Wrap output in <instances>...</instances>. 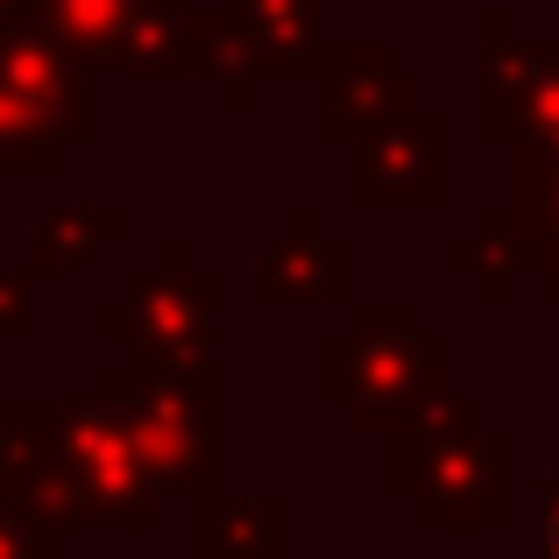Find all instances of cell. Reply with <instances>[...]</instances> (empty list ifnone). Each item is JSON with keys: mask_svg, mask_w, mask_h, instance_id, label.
Listing matches in <instances>:
<instances>
[{"mask_svg": "<svg viewBox=\"0 0 559 559\" xmlns=\"http://www.w3.org/2000/svg\"><path fill=\"white\" fill-rule=\"evenodd\" d=\"M447 185V121H396L369 156V199H439Z\"/></svg>", "mask_w": 559, "mask_h": 559, "instance_id": "obj_1", "label": "cell"}, {"mask_svg": "<svg viewBox=\"0 0 559 559\" xmlns=\"http://www.w3.org/2000/svg\"><path fill=\"white\" fill-rule=\"evenodd\" d=\"M191 28H199L191 0H142L135 22L121 28V43L107 50V64L135 71V79H178L191 64Z\"/></svg>", "mask_w": 559, "mask_h": 559, "instance_id": "obj_2", "label": "cell"}, {"mask_svg": "<svg viewBox=\"0 0 559 559\" xmlns=\"http://www.w3.org/2000/svg\"><path fill=\"white\" fill-rule=\"evenodd\" d=\"M227 22L270 71H305L319 57V0H227Z\"/></svg>", "mask_w": 559, "mask_h": 559, "instance_id": "obj_3", "label": "cell"}, {"mask_svg": "<svg viewBox=\"0 0 559 559\" xmlns=\"http://www.w3.org/2000/svg\"><path fill=\"white\" fill-rule=\"evenodd\" d=\"M142 0H36V22L85 64H107V50L121 43V28L135 22Z\"/></svg>", "mask_w": 559, "mask_h": 559, "instance_id": "obj_4", "label": "cell"}, {"mask_svg": "<svg viewBox=\"0 0 559 559\" xmlns=\"http://www.w3.org/2000/svg\"><path fill=\"white\" fill-rule=\"evenodd\" d=\"M510 227L524 234V255L559 270V150H524L518 164V219Z\"/></svg>", "mask_w": 559, "mask_h": 559, "instance_id": "obj_5", "label": "cell"}, {"mask_svg": "<svg viewBox=\"0 0 559 559\" xmlns=\"http://www.w3.org/2000/svg\"><path fill=\"white\" fill-rule=\"evenodd\" d=\"M404 99H411V85L382 79V64H376L369 50H361V57H355V71L341 79V99H333V135H361L376 114L404 107Z\"/></svg>", "mask_w": 559, "mask_h": 559, "instance_id": "obj_6", "label": "cell"}, {"mask_svg": "<svg viewBox=\"0 0 559 559\" xmlns=\"http://www.w3.org/2000/svg\"><path fill=\"white\" fill-rule=\"evenodd\" d=\"M538 532H546V559H559V475H552V503H546V524H538Z\"/></svg>", "mask_w": 559, "mask_h": 559, "instance_id": "obj_7", "label": "cell"}, {"mask_svg": "<svg viewBox=\"0 0 559 559\" xmlns=\"http://www.w3.org/2000/svg\"><path fill=\"white\" fill-rule=\"evenodd\" d=\"M14 22H36V0H0V28H14Z\"/></svg>", "mask_w": 559, "mask_h": 559, "instance_id": "obj_8", "label": "cell"}, {"mask_svg": "<svg viewBox=\"0 0 559 559\" xmlns=\"http://www.w3.org/2000/svg\"><path fill=\"white\" fill-rule=\"evenodd\" d=\"M546 290H552V298H559V270H546Z\"/></svg>", "mask_w": 559, "mask_h": 559, "instance_id": "obj_9", "label": "cell"}]
</instances>
